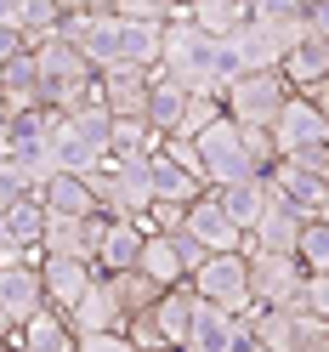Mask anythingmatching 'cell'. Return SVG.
<instances>
[{
	"label": "cell",
	"mask_w": 329,
	"mask_h": 352,
	"mask_svg": "<svg viewBox=\"0 0 329 352\" xmlns=\"http://www.w3.org/2000/svg\"><path fill=\"white\" fill-rule=\"evenodd\" d=\"M193 148H199V165H205V188H233V182H250V176H267L278 160L267 131H245L227 114L216 125H205L193 137Z\"/></svg>",
	"instance_id": "cell-1"
},
{
	"label": "cell",
	"mask_w": 329,
	"mask_h": 352,
	"mask_svg": "<svg viewBox=\"0 0 329 352\" xmlns=\"http://www.w3.org/2000/svg\"><path fill=\"white\" fill-rule=\"evenodd\" d=\"M80 57L91 63V74L153 69V57H159V29H153V23H131V17H114V12H97L91 29H85V40H80Z\"/></svg>",
	"instance_id": "cell-2"
},
{
	"label": "cell",
	"mask_w": 329,
	"mask_h": 352,
	"mask_svg": "<svg viewBox=\"0 0 329 352\" xmlns=\"http://www.w3.org/2000/svg\"><path fill=\"white\" fill-rule=\"evenodd\" d=\"M301 267L295 256H273V250H245V296L256 313H290V301L301 290Z\"/></svg>",
	"instance_id": "cell-3"
},
{
	"label": "cell",
	"mask_w": 329,
	"mask_h": 352,
	"mask_svg": "<svg viewBox=\"0 0 329 352\" xmlns=\"http://www.w3.org/2000/svg\"><path fill=\"white\" fill-rule=\"evenodd\" d=\"M222 114L233 125H245V131H267L278 120V108L290 102V85H284V74H238L222 97Z\"/></svg>",
	"instance_id": "cell-4"
},
{
	"label": "cell",
	"mask_w": 329,
	"mask_h": 352,
	"mask_svg": "<svg viewBox=\"0 0 329 352\" xmlns=\"http://www.w3.org/2000/svg\"><path fill=\"white\" fill-rule=\"evenodd\" d=\"M182 233H188L205 256H245V250H250V233H238L210 193H199V199L182 210Z\"/></svg>",
	"instance_id": "cell-5"
},
{
	"label": "cell",
	"mask_w": 329,
	"mask_h": 352,
	"mask_svg": "<svg viewBox=\"0 0 329 352\" xmlns=\"http://www.w3.org/2000/svg\"><path fill=\"white\" fill-rule=\"evenodd\" d=\"M193 301L205 307H222V313H250V296H245V256H210L199 273L188 278Z\"/></svg>",
	"instance_id": "cell-6"
},
{
	"label": "cell",
	"mask_w": 329,
	"mask_h": 352,
	"mask_svg": "<svg viewBox=\"0 0 329 352\" xmlns=\"http://www.w3.org/2000/svg\"><path fill=\"white\" fill-rule=\"evenodd\" d=\"M250 341V318L245 313H222V307H205L193 301V324L177 352H238Z\"/></svg>",
	"instance_id": "cell-7"
},
{
	"label": "cell",
	"mask_w": 329,
	"mask_h": 352,
	"mask_svg": "<svg viewBox=\"0 0 329 352\" xmlns=\"http://www.w3.org/2000/svg\"><path fill=\"white\" fill-rule=\"evenodd\" d=\"M267 142H273L278 160H284V153H301V148H329V114L306 108V102L290 91V102H284L278 120L267 125Z\"/></svg>",
	"instance_id": "cell-8"
},
{
	"label": "cell",
	"mask_w": 329,
	"mask_h": 352,
	"mask_svg": "<svg viewBox=\"0 0 329 352\" xmlns=\"http://www.w3.org/2000/svg\"><path fill=\"white\" fill-rule=\"evenodd\" d=\"M63 318H69L74 341H85V336H120V329H125V313H120L114 290H108V278H91V290H85Z\"/></svg>",
	"instance_id": "cell-9"
},
{
	"label": "cell",
	"mask_w": 329,
	"mask_h": 352,
	"mask_svg": "<svg viewBox=\"0 0 329 352\" xmlns=\"http://www.w3.org/2000/svg\"><path fill=\"white\" fill-rule=\"evenodd\" d=\"M34 273H40V301H46L52 313H69V307L91 290V278H97L85 261H63V256H40Z\"/></svg>",
	"instance_id": "cell-10"
},
{
	"label": "cell",
	"mask_w": 329,
	"mask_h": 352,
	"mask_svg": "<svg viewBox=\"0 0 329 352\" xmlns=\"http://www.w3.org/2000/svg\"><path fill=\"white\" fill-rule=\"evenodd\" d=\"M142 239H148V233H142L137 222H108V216H102V228H97V250H91V273H97V278L131 273V267H137Z\"/></svg>",
	"instance_id": "cell-11"
},
{
	"label": "cell",
	"mask_w": 329,
	"mask_h": 352,
	"mask_svg": "<svg viewBox=\"0 0 329 352\" xmlns=\"http://www.w3.org/2000/svg\"><path fill=\"white\" fill-rule=\"evenodd\" d=\"M97 228L102 216H46V228H40V256H63V261H85L91 267V250H97Z\"/></svg>",
	"instance_id": "cell-12"
},
{
	"label": "cell",
	"mask_w": 329,
	"mask_h": 352,
	"mask_svg": "<svg viewBox=\"0 0 329 352\" xmlns=\"http://www.w3.org/2000/svg\"><path fill=\"white\" fill-rule=\"evenodd\" d=\"M148 85H153V69H108V74H97V97L108 108V120H142Z\"/></svg>",
	"instance_id": "cell-13"
},
{
	"label": "cell",
	"mask_w": 329,
	"mask_h": 352,
	"mask_svg": "<svg viewBox=\"0 0 329 352\" xmlns=\"http://www.w3.org/2000/svg\"><path fill=\"white\" fill-rule=\"evenodd\" d=\"M40 273H34V261H6L0 267V313H6L12 324H29L40 313Z\"/></svg>",
	"instance_id": "cell-14"
},
{
	"label": "cell",
	"mask_w": 329,
	"mask_h": 352,
	"mask_svg": "<svg viewBox=\"0 0 329 352\" xmlns=\"http://www.w3.org/2000/svg\"><path fill=\"white\" fill-rule=\"evenodd\" d=\"M278 74H284V85H290V91H301V85H318V80H329V34H301L295 46L284 52Z\"/></svg>",
	"instance_id": "cell-15"
},
{
	"label": "cell",
	"mask_w": 329,
	"mask_h": 352,
	"mask_svg": "<svg viewBox=\"0 0 329 352\" xmlns=\"http://www.w3.org/2000/svg\"><path fill=\"white\" fill-rule=\"evenodd\" d=\"M40 210H46V216H74V222L102 216L85 176H46V182H40Z\"/></svg>",
	"instance_id": "cell-16"
},
{
	"label": "cell",
	"mask_w": 329,
	"mask_h": 352,
	"mask_svg": "<svg viewBox=\"0 0 329 352\" xmlns=\"http://www.w3.org/2000/svg\"><path fill=\"white\" fill-rule=\"evenodd\" d=\"M12 346H17V352H74L80 341H74V329H69V318H63V313L40 307L29 324L12 329Z\"/></svg>",
	"instance_id": "cell-17"
},
{
	"label": "cell",
	"mask_w": 329,
	"mask_h": 352,
	"mask_svg": "<svg viewBox=\"0 0 329 352\" xmlns=\"http://www.w3.org/2000/svg\"><path fill=\"white\" fill-rule=\"evenodd\" d=\"M182 108H188V91L177 80H165L159 69H153V85H148V108H142V125L153 131V137H177V125H182Z\"/></svg>",
	"instance_id": "cell-18"
},
{
	"label": "cell",
	"mask_w": 329,
	"mask_h": 352,
	"mask_svg": "<svg viewBox=\"0 0 329 352\" xmlns=\"http://www.w3.org/2000/svg\"><path fill=\"white\" fill-rule=\"evenodd\" d=\"M148 193H153L159 205H182V210H188V205L199 199V193H210V188H205V182H193L182 165H170L165 153L153 148V153H148Z\"/></svg>",
	"instance_id": "cell-19"
},
{
	"label": "cell",
	"mask_w": 329,
	"mask_h": 352,
	"mask_svg": "<svg viewBox=\"0 0 329 352\" xmlns=\"http://www.w3.org/2000/svg\"><path fill=\"white\" fill-rule=\"evenodd\" d=\"M182 17H188V29H199L205 40H233L250 23V0H199V6H188Z\"/></svg>",
	"instance_id": "cell-20"
},
{
	"label": "cell",
	"mask_w": 329,
	"mask_h": 352,
	"mask_svg": "<svg viewBox=\"0 0 329 352\" xmlns=\"http://www.w3.org/2000/svg\"><path fill=\"white\" fill-rule=\"evenodd\" d=\"M267 176H250V182H233V188H210V199L222 205V216L238 228V233H250L256 228V216L267 210Z\"/></svg>",
	"instance_id": "cell-21"
},
{
	"label": "cell",
	"mask_w": 329,
	"mask_h": 352,
	"mask_svg": "<svg viewBox=\"0 0 329 352\" xmlns=\"http://www.w3.org/2000/svg\"><path fill=\"white\" fill-rule=\"evenodd\" d=\"M148 324L159 329V341L177 352L182 336H188V324H193V290L188 284H177V290H159V301L148 307Z\"/></svg>",
	"instance_id": "cell-22"
},
{
	"label": "cell",
	"mask_w": 329,
	"mask_h": 352,
	"mask_svg": "<svg viewBox=\"0 0 329 352\" xmlns=\"http://www.w3.org/2000/svg\"><path fill=\"white\" fill-rule=\"evenodd\" d=\"M250 346H261V352H295L301 346V318L295 313H256L250 307Z\"/></svg>",
	"instance_id": "cell-23"
},
{
	"label": "cell",
	"mask_w": 329,
	"mask_h": 352,
	"mask_svg": "<svg viewBox=\"0 0 329 352\" xmlns=\"http://www.w3.org/2000/svg\"><path fill=\"white\" fill-rule=\"evenodd\" d=\"M137 273L153 284V290H177V284H188L182 267H177V250H170V239H159V233H148V239H142V250H137Z\"/></svg>",
	"instance_id": "cell-24"
},
{
	"label": "cell",
	"mask_w": 329,
	"mask_h": 352,
	"mask_svg": "<svg viewBox=\"0 0 329 352\" xmlns=\"http://www.w3.org/2000/svg\"><path fill=\"white\" fill-rule=\"evenodd\" d=\"M159 148V137L142 125V120H114L108 125V165H131V160H148Z\"/></svg>",
	"instance_id": "cell-25"
},
{
	"label": "cell",
	"mask_w": 329,
	"mask_h": 352,
	"mask_svg": "<svg viewBox=\"0 0 329 352\" xmlns=\"http://www.w3.org/2000/svg\"><path fill=\"white\" fill-rule=\"evenodd\" d=\"M108 290H114V301H120V313H125V318H142L148 307L159 301V290H153V284H148L137 267H131V273H114V278H108Z\"/></svg>",
	"instance_id": "cell-26"
},
{
	"label": "cell",
	"mask_w": 329,
	"mask_h": 352,
	"mask_svg": "<svg viewBox=\"0 0 329 352\" xmlns=\"http://www.w3.org/2000/svg\"><path fill=\"white\" fill-rule=\"evenodd\" d=\"M290 256H295L301 273H329V222H306Z\"/></svg>",
	"instance_id": "cell-27"
},
{
	"label": "cell",
	"mask_w": 329,
	"mask_h": 352,
	"mask_svg": "<svg viewBox=\"0 0 329 352\" xmlns=\"http://www.w3.org/2000/svg\"><path fill=\"white\" fill-rule=\"evenodd\" d=\"M290 313H295V318H318V324H329V273H306V278H301Z\"/></svg>",
	"instance_id": "cell-28"
},
{
	"label": "cell",
	"mask_w": 329,
	"mask_h": 352,
	"mask_svg": "<svg viewBox=\"0 0 329 352\" xmlns=\"http://www.w3.org/2000/svg\"><path fill=\"white\" fill-rule=\"evenodd\" d=\"M216 120H222V102H216V97H188V108H182V125H177V137H199V131L205 125H216Z\"/></svg>",
	"instance_id": "cell-29"
},
{
	"label": "cell",
	"mask_w": 329,
	"mask_h": 352,
	"mask_svg": "<svg viewBox=\"0 0 329 352\" xmlns=\"http://www.w3.org/2000/svg\"><path fill=\"white\" fill-rule=\"evenodd\" d=\"M159 153H165L170 165H182V170L193 176V182H205V165H199V148H193L188 137H165V142H159Z\"/></svg>",
	"instance_id": "cell-30"
},
{
	"label": "cell",
	"mask_w": 329,
	"mask_h": 352,
	"mask_svg": "<svg viewBox=\"0 0 329 352\" xmlns=\"http://www.w3.org/2000/svg\"><path fill=\"white\" fill-rule=\"evenodd\" d=\"M165 239H170V250H177V267H182V278H193V273H199L205 261H210V256H205L199 245H193L188 233H165Z\"/></svg>",
	"instance_id": "cell-31"
},
{
	"label": "cell",
	"mask_w": 329,
	"mask_h": 352,
	"mask_svg": "<svg viewBox=\"0 0 329 352\" xmlns=\"http://www.w3.org/2000/svg\"><path fill=\"white\" fill-rule=\"evenodd\" d=\"M284 165H295V170L324 176V182H329V148H301V153H284Z\"/></svg>",
	"instance_id": "cell-32"
},
{
	"label": "cell",
	"mask_w": 329,
	"mask_h": 352,
	"mask_svg": "<svg viewBox=\"0 0 329 352\" xmlns=\"http://www.w3.org/2000/svg\"><path fill=\"white\" fill-rule=\"evenodd\" d=\"M74 352H131V341L125 336H85Z\"/></svg>",
	"instance_id": "cell-33"
},
{
	"label": "cell",
	"mask_w": 329,
	"mask_h": 352,
	"mask_svg": "<svg viewBox=\"0 0 329 352\" xmlns=\"http://www.w3.org/2000/svg\"><path fill=\"white\" fill-rule=\"evenodd\" d=\"M306 108H318V114H329V80H318V85H301V91H295Z\"/></svg>",
	"instance_id": "cell-34"
},
{
	"label": "cell",
	"mask_w": 329,
	"mask_h": 352,
	"mask_svg": "<svg viewBox=\"0 0 329 352\" xmlns=\"http://www.w3.org/2000/svg\"><path fill=\"white\" fill-rule=\"evenodd\" d=\"M17 52H29V46H23V34H17V29H0V69H6Z\"/></svg>",
	"instance_id": "cell-35"
},
{
	"label": "cell",
	"mask_w": 329,
	"mask_h": 352,
	"mask_svg": "<svg viewBox=\"0 0 329 352\" xmlns=\"http://www.w3.org/2000/svg\"><path fill=\"white\" fill-rule=\"evenodd\" d=\"M12 329H17V324H12L6 313H0V346H6V341H12Z\"/></svg>",
	"instance_id": "cell-36"
},
{
	"label": "cell",
	"mask_w": 329,
	"mask_h": 352,
	"mask_svg": "<svg viewBox=\"0 0 329 352\" xmlns=\"http://www.w3.org/2000/svg\"><path fill=\"white\" fill-rule=\"evenodd\" d=\"M0 352H17V346H12V341H6V346H0Z\"/></svg>",
	"instance_id": "cell-37"
}]
</instances>
